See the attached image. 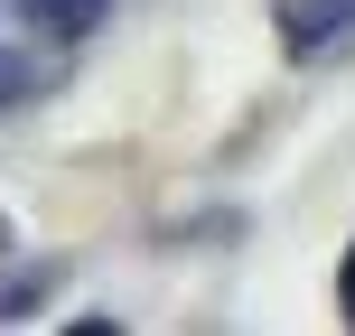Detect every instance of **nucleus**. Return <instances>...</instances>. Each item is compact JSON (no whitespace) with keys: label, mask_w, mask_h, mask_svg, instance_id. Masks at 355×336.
Segmentation results:
<instances>
[{"label":"nucleus","mask_w":355,"mask_h":336,"mask_svg":"<svg viewBox=\"0 0 355 336\" xmlns=\"http://www.w3.org/2000/svg\"><path fill=\"white\" fill-rule=\"evenodd\" d=\"M271 28H281V47L309 66V56H327V47H346V37H355V0H281Z\"/></svg>","instance_id":"f257e3e1"},{"label":"nucleus","mask_w":355,"mask_h":336,"mask_svg":"<svg viewBox=\"0 0 355 336\" xmlns=\"http://www.w3.org/2000/svg\"><path fill=\"white\" fill-rule=\"evenodd\" d=\"M103 10H112V0H19V19H28L37 37H85Z\"/></svg>","instance_id":"f03ea898"},{"label":"nucleus","mask_w":355,"mask_h":336,"mask_svg":"<svg viewBox=\"0 0 355 336\" xmlns=\"http://www.w3.org/2000/svg\"><path fill=\"white\" fill-rule=\"evenodd\" d=\"M56 290V262H28V271H0V318H28V308H47Z\"/></svg>","instance_id":"7ed1b4c3"},{"label":"nucleus","mask_w":355,"mask_h":336,"mask_svg":"<svg viewBox=\"0 0 355 336\" xmlns=\"http://www.w3.org/2000/svg\"><path fill=\"white\" fill-rule=\"evenodd\" d=\"M0 262H10V215H0Z\"/></svg>","instance_id":"423d86ee"},{"label":"nucleus","mask_w":355,"mask_h":336,"mask_svg":"<svg viewBox=\"0 0 355 336\" xmlns=\"http://www.w3.org/2000/svg\"><path fill=\"white\" fill-rule=\"evenodd\" d=\"M337 299H346V318H355V252H346V281H337Z\"/></svg>","instance_id":"39448f33"},{"label":"nucleus","mask_w":355,"mask_h":336,"mask_svg":"<svg viewBox=\"0 0 355 336\" xmlns=\"http://www.w3.org/2000/svg\"><path fill=\"white\" fill-rule=\"evenodd\" d=\"M37 85H47V66H37V56H19V47H0V103H28Z\"/></svg>","instance_id":"20e7f679"}]
</instances>
